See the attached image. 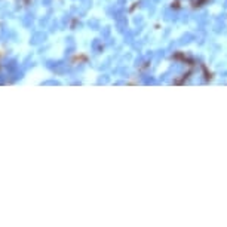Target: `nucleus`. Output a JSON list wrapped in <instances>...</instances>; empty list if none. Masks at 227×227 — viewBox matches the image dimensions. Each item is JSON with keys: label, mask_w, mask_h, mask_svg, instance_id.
<instances>
[{"label": "nucleus", "mask_w": 227, "mask_h": 227, "mask_svg": "<svg viewBox=\"0 0 227 227\" xmlns=\"http://www.w3.org/2000/svg\"><path fill=\"white\" fill-rule=\"evenodd\" d=\"M193 39H194V36L192 33H187V34H184L181 39H180V45H186V43H190Z\"/></svg>", "instance_id": "f257e3e1"}, {"label": "nucleus", "mask_w": 227, "mask_h": 227, "mask_svg": "<svg viewBox=\"0 0 227 227\" xmlns=\"http://www.w3.org/2000/svg\"><path fill=\"white\" fill-rule=\"evenodd\" d=\"M135 22H137V24L140 22V24H141V22H142V18H141L140 15H138V18H135Z\"/></svg>", "instance_id": "7ed1b4c3"}, {"label": "nucleus", "mask_w": 227, "mask_h": 227, "mask_svg": "<svg viewBox=\"0 0 227 227\" xmlns=\"http://www.w3.org/2000/svg\"><path fill=\"white\" fill-rule=\"evenodd\" d=\"M226 6H227V0H226Z\"/></svg>", "instance_id": "20e7f679"}, {"label": "nucleus", "mask_w": 227, "mask_h": 227, "mask_svg": "<svg viewBox=\"0 0 227 227\" xmlns=\"http://www.w3.org/2000/svg\"><path fill=\"white\" fill-rule=\"evenodd\" d=\"M224 28H226V25H224V24H220V22H218V24L215 25V31H217V33H221V31H224Z\"/></svg>", "instance_id": "f03ea898"}]
</instances>
